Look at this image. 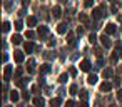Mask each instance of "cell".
Here are the masks:
<instances>
[{
    "instance_id": "cell-35",
    "label": "cell",
    "mask_w": 122,
    "mask_h": 107,
    "mask_svg": "<svg viewBox=\"0 0 122 107\" xmlns=\"http://www.w3.org/2000/svg\"><path fill=\"white\" fill-rule=\"evenodd\" d=\"M117 99H119V100H122V89L117 92Z\"/></svg>"
},
{
    "instance_id": "cell-5",
    "label": "cell",
    "mask_w": 122,
    "mask_h": 107,
    "mask_svg": "<svg viewBox=\"0 0 122 107\" xmlns=\"http://www.w3.org/2000/svg\"><path fill=\"white\" fill-rule=\"evenodd\" d=\"M10 77H12V67H9V65H7V67H5V72H4V80H5V82H9V80H10Z\"/></svg>"
},
{
    "instance_id": "cell-14",
    "label": "cell",
    "mask_w": 122,
    "mask_h": 107,
    "mask_svg": "<svg viewBox=\"0 0 122 107\" xmlns=\"http://www.w3.org/2000/svg\"><path fill=\"white\" fill-rule=\"evenodd\" d=\"M24 49H25L27 54H30V52L34 50V44H32V42H27V44H24Z\"/></svg>"
},
{
    "instance_id": "cell-2",
    "label": "cell",
    "mask_w": 122,
    "mask_h": 107,
    "mask_svg": "<svg viewBox=\"0 0 122 107\" xmlns=\"http://www.w3.org/2000/svg\"><path fill=\"white\" fill-rule=\"evenodd\" d=\"M99 40H100V44H102L104 47H110V45H112V42H110V39L107 37V34L100 35V39H99Z\"/></svg>"
},
{
    "instance_id": "cell-30",
    "label": "cell",
    "mask_w": 122,
    "mask_h": 107,
    "mask_svg": "<svg viewBox=\"0 0 122 107\" xmlns=\"http://www.w3.org/2000/svg\"><path fill=\"white\" fill-rule=\"evenodd\" d=\"M117 59H119V55H117V52H114L110 55V62H117Z\"/></svg>"
},
{
    "instance_id": "cell-33",
    "label": "cell",
    "mask_w": 122,
    "mask_h": 107,
    "mask_svg": "<svg viewBox=\"0 0 122 107\" xmlns=\"http://www.w3.org/2000/svg\"><path fill=\"white\" fill-rule=\"evenodd\" d=\"M70 94H77V85H70Z\"/></svg>"
},
{
    "instance_id": "cell-37",
    "label": "cell",
    "mask_w": 122,
    "mask_h": 107,
    "mask_svg": "<svg viewBox=\"0 0 122 107\" xmlns=\"http://www.w3.org/2000/svg\"><path fill=\"white\" fill-rule=\"evenodd\" d=\"M49 45H50V47H54V45H55V40H54V39H50V40H49Z\"/></svg>"
},
{
    "instance_id": "cell-31",
    "label": "cell",
    "mask_w": 122,
    "mask_h": 107,
    "mask_svg": "<svg viewBox=\"0 0 122 107\" xmlns=\"http://www.w3.org/2000/svg\"><path fill=\"white\" fill-rule=\"evenodd\" d=\"M87 94H89L87 90H82V92H80V99H82V100H87Z\"/></svg>"
},
{
    "instance_id": "cell-13",
    "label": "cell",
    "mask_w": 122,
    "mask_h": 107,
    "mask_svg": "<svg viewBox=\"0 0 122 107\" xmlns=\"http://www.w3.org/2000/svg\"><path fill=\"white\" fill-rule=\"evenodd\" d=\"M27 65H29V72L32 74V72L35 70V60H34V59H29V62H27Z\"/></svg>"
},
{
    "instance_id": "cell-27",
    "label": "cell",
    "mask_w": 122,
    "mask_h": 107,
    "mask_svg": "<svg viewBox=\"0 0 122 107\" xmlns=\"http://www.w3.org/2000/svg\"><path fill=\"white\" fill-rule=\"evenodd\" d=\"M69 74H70L72 77H75V75H77V69H75V67H70V69H69Z\"/></svg>"
},
{
    "instance_id": "cell-39",
    "label": "cell",
    "mask_w": 122,
    "mask_h": 107,
    "mask_svg": "<svg viewBox=\"0 0 122 107\" xmlns=\"http://www.w3.org/2000/svg\"><path fill=\"white\" fill-rule=\"evenodd\" d=\"M110 12H114V14H115V12H117V7H115V5H112V7H110Z\"/></svg>"
},
{
    "instance_id": "cell-11",
    "label": "cell",
    "mask_w": 122,
    "mask_h": 107,
    "mask_svg": "<svg viewBox=\"0 0 122 107\" xmlns=\"http://www.w3.org/2000/svg\"><path fill=\"white\" fill-rule=\"evenodd\" d=\"M110 89H112V84H110V82H104V84L100 85V90H102V92H109Z\"/></svg>"
},
{
    "instance_id": "cell-7",
    "label": "cell",
    "mask_w": 122,
    "mask_h": 107,
    "mask_svg": "<svg viewBox=\"0 0 122 107\" xmlns=\"http://www.w3.org/2000/svg\"><path fill=\"white\" fill-rule=\"evenodd\" d=\"M105 34H107V35L115 34V25H114V24H107V27H105Z\"/></svg>"
},
{
    "instance_id": "cell-28",
    "label": "cell",
    "mask_w": 122,
    "mask_h": 107,
    "mask_svg": "<svg viewBox=\"0 0 122 107\" xmlns=\"http://www.w3.org/2000/svg\"><path fill=\"white\" fill-rule=\"evenodd\" d=\"M25 37H27V39H34V37H35V34H34L32 30H27V34H25Z\"/></svg>"
},
{
    "instance_id": "cell-15",
    "label": "cell",
    "mask_w": 122,
    "mask_h": 107,
    "mask_svg": "<svg viewBox=\"0 0 122 107\" xmlns=\"http://www.w3.org/2000/svg\"><path fill=\"white\" fill-rule=\"evenodd\" d=\"M97 80H99V79H97V75H94V74H90V75H89V79H87V82H89L90 85L97 84Z\"/></svg>"
},
{
    "instance_id": "cell-36",
    "label": "cell",
    "mask_w": 122,
    "mask_h": 107,
    "mask_svg": "<svg viewBox=\"0 0 122 107\" xmlns=\"http://www.w3.org/2000/svg\"><path fill=\"white\" fill-rule=\"evenodd\" d=\"M77 34H79V35H82V34H84V29H82V27H79V29H77Z\"/></svg>"
},
{
    "instance_id": "cell-40",
    "label": "cell",
    "mask_w": 122,
    "mask_h": 107,
    "mask_svg": "<svg viewBox=\"0 0 122 107\" xmlns=\"http://www.w3.org/2000/svg\"><path fill=\"white\" fill-rule=\"evenodd\" d=\"M120 57H122V49H120Z\"/></svg>"
},
{
    "instance_id": "cell-17",
    "label": "cell",
    "mask_w": 122,
    "mask_h": 107,
    "mask_svg": "<svg viewBox=\"0 0 122 107\" xmlns=\"http://www.w3.org/2000/svg\"><path fill=\"white\" fill-rule=\"evenodd\" d=\"M40 72H42V74H49V72H50V65H49V64L40 65Z\"/></svg>"
},
{
    "instance_id": "cell-16",
    "label": "cell",
    "mask_w": 122,
    "mask_h": 107,
    "mask_svg": "<svg viewBox=\"0 0 122 107\" xmlns=\"http://www.w3.org/2000/svg\"><path fill=\"white\" fill-rule=\"evenodd\" d=\"M60 104H62L60 97H55V99H52V100H50V105H52V107H59Z\"/></svg>"
},
{
    "instance_id": "cell-34",
    "label": "cell",
    "mask_w": 122,
    "mask_h": 107,
    "mask_svg": "<svg viewBox=\"0 0 122 107\" xmlns=\"http://www.w3.org/2000/svg\"><path fill=\"white\" fill-rule=\"evenodd\" d=\"M77 107H89V105H87V102H85V100H82V102H79V104H77Z\"/></svg>"
},
{
    "instance_id": "cell-1",
    "label": "cell",
    "mask_w": 122,
    "mask_h": 107,
    "mask_svg": "<svg viewBox=\"0 0 122 107\" xmlns=\"http://www.w3.org/2000/svg\"><path fill=\"white\" fill-rule=\"evenodd\" d=\"M37 34H39V37H40V39H45V37L49 35V29H47L45 25H40V27L37 29Z\"/></svg>"
},
{
    "instance_id": "cell-25",
    "label": "cell",
    "mask_w": 122,
    "mask_h": 107,
    "mask_svg": "<svg viewBox=\"0 0 122 107\" xmlns=\"http://www.w3.org/2000/svg\"><path fill=\"white\" fill-rule=\"evenodd\" d=\"M79 19H80V22H84V24H87V22H89V17H87L85 14H80V17H79Z\"/></svg>"
},
{
    "instance_id": "cell-6",
    "label": "cell",
    "mask_w": 122,
    "mask_h": 107,
    "mask_svg": "<svg viewBox=\"0 0 122 107\" xmlns=\"http://www.w3.org/2000/svg\"><path fill=\"white\" fill-rule=\"evenodd\" d=\"M57 32H59V34H67V32H69V25H67V24H59Z\"/></svg>"
},
{
    "instance_id": "cell-26",
    "label": "cell",
    "mask_w": 122,
    "mask_h": 107,
    "mask_svg": "<svg viewBox=\"0 0 122 107\" xmlns=\"http://www.w3.org/2000/svg\"><path fill=\"white\" fill-rule=\"evenodd\" d=\"M22 29H24V24H22L20 20H17V22H15V30H22Z\"/></svg>"
},
{
    "instance_id": "cell-24",
    "label": "cell",
    "mask_w": 122,
    "mask_h": 107,
    "mask_svg": "<svg viewBox=\"0 0 122 107\" xmlns=\"http://www.w3.org/2000/svg\"><path fill=\"white\" fill-rule=\"evenodd\" d=\"M92 5H94V0H85V2H84V7L85 9H90Z\"/></svg>"
},
{
    "instance_id": "cell-10",
    "label": "cell",
    "mask_w": 122,
    "mask_h": 107,
    "mask_svg": "<svg viewBox=\"0 0 122 107\" xmlns=\"http://www.w3.org/2000/svg\"><path fill=\"white\" fill-rule=\"evenodd\" d=\"M67 42H69V45H75V35L72 32L67 34Z\"/></svg>"
},
{
    "instance_id": "cell-29",
    "label": "cell",
    "mask_w": 122,
    "mask_h": 107,
    "mask_svg": "<svg viewBox=\"0 0 122 107\" xmlns=\"http://www.w3.org/2000/svg\"><path fill=\"white\" fill-rule=\"evenodd\" d=\"M54 57H55V52H47V54H45V59H49V60L54 59Z\"/></svg>"
},
{
    "instance_id": "cell-20",
    "label": "cell",
    "mask_w": 122,
    "mask_h": 107,
    "mask_svg": "<svg viewBox=\"0 0 122 107\" xmlns=\"http://www.w3.org/2000/svg\"><path fill=\"white\" fill-rule=\"evenodd\" d=\"M10 99H12V102H17L19 100V92L17 90H12L10 92Z\"/></svg>"
},
{
    "instance_id": "cell-19",
    "label": "cell",
    "mask_w": 122,
    "mask_h": 107,
    "mask_svg": "<svg viewBox=\"0 0 122 107\" xmlns=\"http://www.w3.org/2000/svg\"><path fill=\"white\" fill-rule=\"evenodd\" d=\"M12 44H15V45L22 44V37H20V35H14V37H12Z\"/></svg>"
},
{
    "instance_id": "cell-12",
    "label": "cell",
    "mask_w": 122,
    "mask_h": 107,
    "mask_svg": "<svg viewBox=\"0 0 122 107\" xmlns=\"http://www.w3.org/2000/svg\"><path fill=\"white\" fill-rule=\"evenodd\" d=\"M27 25L29 27H35L37 25V19L35 17H27Z\"/></svg>"
},
{
    "instance_id": "cell-4",
    "label": "cell",
    "mask_w": 122,
    "mask_h": 107,
    "mask_svg": "<svg viewBox=\"0 0 122 107\" xmlns=\"http://www.w3.org/2000/svg\"><path fill=\"white\" fill-rule=\"evenodd\" d=\"M80 70H84V72H89V70H90V62H89L87 59L80 62Z\"/></svg>"
},
{
    "instance_id": "cell-3",
    "label": "cell",
    "mask_w": 122,
    "mask_h": 107,
    "mask_svg": "<svg viewBox=\"0 0 122 107\" xmlns=\"http://www.w3.org/2000/svg\"><path fill=\"white\" fill-rule=\"evenodd\" d=\"M102 12H104V7H95V9H94V12H92V15H94L95 19H100V17L104 15Z\"/></svg>"
},
{
    "instance_id": "cell-22",
    "label": "cell",
    "mask_w": 122,
    "mask_h": 107,
    "mask_svg": "<svg viewBox=\"0 0 122 107\" xmlns=\"http://www.w3.org/2000/svg\"><path fill=\"white\" fill-rule=\"evenodd\" d=\"M67 80H69V75H67V74H62V75L59 77V82H60V84H65Z\"/></svg>"
},
{
    "instance_id": "cell-18",
    "label": "cell",
    "mask_w": 122,
    "mask_h": 107,
    "mask_svg": "<svg viewBox=\"0 0 122 107\" xmlns=\"http://www.w3.org/2000/svg\"><path fill=\"white\" fill-rule=\"evenodd\" d=\"M102 75H104L105 79H109V77H112V75H114V70H112V69H105V70L102 72Z\"/></svg>"
},
{
    "instance_id": "cell-38",
    "label": "cell",
    "mask_w": 122,
    "mask_h": 107,
    "mask_svg": "<svg viewBox=\"0 0 122 107\" xmlns=\"http://www.w3.org/2000/svg\"><path fill=\"white\" fill-rule=\"evenodd\" d=\"M22 72H24V70H22V69H17V72H15V75H17V77H19V75H22Z\"/></svg>"
},
{
    "instance_id": "cell-32",
    "label": "cell",
    "mask_w": 122,
    "mask_h": 107,
    "mask_svg": "<svg viewBox=\"0 0 122 107\" xmlns=\"http://www.w3.org/2000/svg\"><path fill=\"white\" fill-rule=\"evenodd\" d=\"M10 30V24L9 22H4V32H9Z\"/></svg>"
},
{
    "instance_id": "cell-8",
    "label": "cell",
    "mask_w": 122,
    "mask_h": 107,
    "mask_svg": "<svg viewBox=\"0 0 122 107\" xmlns=\"http://www.w3.org/2000/svg\"><path fill=\"white\" fill-rule=\"evenodd\" d=\"M14 59H15L17 64H20V62H24V54L17 50V52H14Z\"/></svg>"
},
{
    "instance_id": "cell-23",
    "label": "cell",
    "mask_w": 122,
    "mask_h": 107,
    "mask_svg": "<svg viewBox=\"0 0 122 107\" xmlns=\"http://www.w3.org/2000/svg\"><path fill=\"white\" fill-rule=\"evenodd\" d=\"M89 42H90V44H97V35H95V34H90V35H89Z\"/></svg>"
},
{
    "instance_id": "cell-9",
    "label": "cell",
    "mask_w": 122,
    "mask_h": 107,
    "mask_svg": "<svg viewBox=\"0 0 122 107\" xmlns=\"http://www.w3.org/2000/svg\"><path fill=\"white\" fill-rule=\"evenodd\" d=\"M34 105H35V107H44V105H45V100H44L42 97H35V99H34Z\"/></svg>"
},
{
    "instance_id": "cell-21",
    "label": "cell",
    "mask_w": 122,
    "mask_h": 107,
    "mask_svg": "<svg viewBox=\"0 0 122 107\" xmlns=\"http://www.w3.org/2000/svg\"><path fill=\"white\" fill-rule=\"evenodd\" d=\"M52 14H54V17H55V19H59V17H60V7H54Z\"/></svg>"
}]
</instances>
